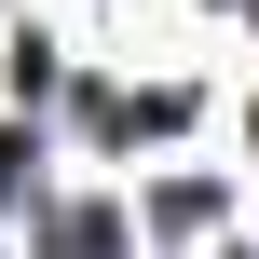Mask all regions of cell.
I'll return each mask as SVG.
<instances>
[{"label":"cell","instance_id":"cell-2","mask_svg":"<svg viewBox=\"0 0 259 259\" xmlns=\"http://www.w3.org/2000/svg\"><path fill=\"white\" fill-rule=\"evenodd\" d=\"M0 191H14V137H0Z\"/></svg>","mask_w":259,"mask_h":259},{"label":"cell","instance_id":"cell-1","mask_svg":"<svg viewBox=\"0 0 259 259\" xmlns=\"http://www.w3.org/2000/svg\"><path fill=\"white\" fill-rule=\"evenodd\" d=\"M41 246H55V259H109L123 232H109V205H55V219H41Z\"/></svg>","mask_w":259,"mask_h":259}]
</instances>
